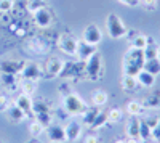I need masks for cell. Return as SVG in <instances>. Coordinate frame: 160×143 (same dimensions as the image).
Listing matches in <instances>:
<instances>
[{"label":"cell","instance_id":"obj_13","mask_svg":"<svg viewBox=\"0 0 160 143\" xmlns=\"http://www.w3.org/2000/svg\"><path fill=\"white\" fill-rule=\"evenodd\" d=\"M139 124H141V118H139V116H130L127 124H125V134H127V137L139 138Z\"/></svg>","mask_w":160,"mask_h":143},{"label":"cell","instance_id":"obj_10","mask_svg":"<svg viewBox=\"0 0 160 143\" xmlns=\"http://www.w3.org/2000/svg\"><path fill=\"white\" fill-rule=\"evenodd\" d=\"M64 61L58 56H51L47 63H45V74L47 76H51V77H58L62 74V69H64Z\"/></svg>","mask_w":160,"mask_h":143},{"label":"cell","instance_id":"obj_44","mask_svg":"<svg viewBox=\"0 0 160 143\" xmlns=\"http://www.w3.org/2000/svg\"><path fill=\"white\" fill-rule=\"evenodd\" d=\"M149 143H158V141H154V140H152V141H149Z\"/></svg>","mask_w":160,"mask_h":143},{"label":"cell","instance_id":"obj_45","mask_svg":"<svg viewBox=\"0 0 160 143\" xmlns=\"http://www.w3.org/2000/svg\"><path fill=\"white\" fill-rule=\"evenodd\" d=\"M50 143H55V141H50Z\"/></svg>","mask_w":160,"mask_h":143},{"label":"cell","instance_id":"obj_43","mask_svg":"<svg viewBox=\"0 0 160 143\" xmlns=\"http://www.w3.org/2000/svg\"><path fill=\"white\" fill-rule=\"evenodd\" d=\"M28 143H38V141H35V140H31V141H28Z\"/></svg>","mask_w":160,"mask_h":143},{"label":"cell","instance_id":"obj_37","mask_svg":"<svg viewBox=\"0 0 160 143\" xmlns=\"http://www.w3.org/2000/svg\"><path fill=\"white\" fill-rule=\"evenodd\" d=\"M151 140H154V141H158V143H160V118L157 119V124L152 127V135H151Z\"/></svg>","mask_w":160,"mask_h":143},{"label":"cell","instance_id":"obj_26","mask_svg":"<svg viewBox=\"0 0 160 143\" xmlns=\"http://www.w3.org/2000/svg\"><path fill=\"white\" fill-rule=\"evenodd\" d=\"M142 69H146L148 72H151L154 76H158L160 74V58L157 56V58H152V60H146Z\"/></svg>","mask_w":160,"mask_h":143},{"label":"cell","instance_id":"obj_3","mask_svg":"<svg viewBox=\"0 0 160 143\" xmlns=\"http://www.w3.org/2000/svg\"><path fill=\"white\" fill-rule=\"evenodd\" d=\"M61 103H62L64 113L68 114V116H71V118H72V116H82L83 111L88 108L87 103L83 101V98L78 97L77 93H72V92L66 93V95L62 97Z\"/></svg>","mask_w":160,"mask_h":143},{"label":"cell","instance_id":"obj_14","mask_svg":"<svg viewBox=\"0 0 160 143\" xmlns=\"http://www.w3.org/2000/svg\"><path fill=\"white\" fill-rule=\"evenodd\" d=\"M24 68V63L19 60H5L0 63V71L2 72H10V74H21Z\"/></svg>","mask_w":160,"mask_h":143},{"label":"cell","instance_id":"obj_28","mask_svg":"<svg viewBox=\"0 0 160 143\" xmlns=\"http://www.w3.org/2000/svg\"><path fill=\"white\" fill-rule=\"evenodd\" d=\"M122 118H123V111L120 109V108H111L108 111V122H111V124L120 122V121H122Z\"/></svg>","mask_w":160,"mask_h":143},{"label":"cell","instance_id":"obj_19","mask_svg":"<svg viewBox=\"0 0 160 143\" xmlns=\"http://www.w3.org/2000/svg\"><path fill=\"white\" fill-rule=\"evenodd\" d=\"M120 87H122V90L127 92V93L136 92L138 87H139V84L136 81V76H127V74H123L122 81H120Z\"/></svg>","mask_w":160,"mask_h":143},{"label":"cell","instance_id":"obj_6","mask_svg":"<svg viewBox=\"0 0 160 143\" xmlns=\"http://www.w3.org/2000/svg\"><path fill=\"white\" fill-rule=\"evenodd\" d=\"M82 40H85L87 44L96 47V45L102 40V31L99 29V26L95 24V23H91V24L85 26L83 34H82Z\"/></svg>","mask_w":160,"mask_h":143},{"label":"cell","instance_id":"obj_16","mask_svg":"<svg viewBox=\"0 0 160 143\" xmlns=\"http://www.w3.org/2000/svg\"><path fill=\"white\" fill-rule=\"evenodd\" d=\"M47 135H48L50 141H55V143H62V141H66L64 127L56 125V124H51V125L47 127Z\"/></svg>","mask_w":160,"mask_h":143},{"label":"cell","instance_id":"obj_24","mask_svg":"<svg viewBox=\"0 0 160 143\" xmlns=\"http://www.w3.org/2000/svg\"><path fill=\"white\" fill-rule=\"evenodd\" d=\"M125 109H127V113L130 116H139L144 111V106H142V103L139 100H130L127 103V108Z\"/></svg>","mask_w":160,"mask_h":143},{"label":"cell","instance_id":"obj_11","mask_svg":"<svg viewBox=\"0 0 160 143\" xmlns=\"http://www.w3.org/2000/svg\"><path fill=\"white\" fill-rule=\"evenodd\" d=\"M141 103H142L144 109H160V90L158 88L151 90V92L141 100Z\"/></svg>","mask_w":160,"mask_h":143},{"label":"cell","instance_id":"obj_42","mask_svg":"<svg viewBox=\"0 0 160 143\" xmlns=\"http://www.w3.org/2000/svg\"><path fill=\"white\" fill-rule=\"evenodd\" d=\"M114 143H127V138H118V140H115Z\"/></svg>","mask_w":160,"mask_h":143},{"label":"cell","instance_id":"obj_27","mask_svg":"<svg viewBox=\"0 0 160 143\" xmlns=\"http://www.w3.org/2000/svg\"><path fill=\"white\" fill-rule=\"evenodd\" d=\"M151 135H152V127L144 119H141V124H139V140L141 141H149Z\"/></svg>","mask_w":160,"mask_h":143},{"label":"cell","instance_id":"obj_31","mask_svg":"<svg viewBox=\"0 0 160 143\" xmlns=\"http://www.w3.org/2000/svg\"><path fill=\"white\" fill-rule=\"evenodd\" d=\"M45 132V127L42 125V124H40L38 121H32L31 122V125H29V134H31V137H34V138H37V137H40V135H42Z\"/></svg>","mask_w":160,"mask_h":143},{"label":"cell","instance_id":"obj_9","mask_svg":"<svg viewBox=\"0 0 160 143\" xmlns=\"http://www.w3.org/2000/svg\"><path fill=\"white\" fill-rule=\"evenodd\" d=\"M82 135V124L75 119H69L68 124L64 127V137H66V141H75L78 140V137Z\"/></svg>","mask_w":160,"mask_h":143},{"label":"cell","instance_id":"obj_40","mask_svg":"<svg viewBox=\"0 0 160 143\" xmlns=\"http://www.w3.org/2000/svg\"><path fill=\"white\" fill-rule=\"evenodd\" d=\"M83 143H98V138H96V135H87Z\"/></svg>","mask_w":160,"mask_h":143},{"label":"cell","instance_id":"obj_38","mask_svg":"<svg viewBox=\"0 0 160 143\" xmlns=\"http://www.w3.org/2000/svg\"><path fill=\"white\" fill-rule=\"evenodd\" d=\"M10 101H8V97L5 95H0V113H7V109L10 108Z\"/></svg>","mask_w":160,"mask_h":143},{"label":"cell","instance_id":"obj_8","mask_svg":"<svg viewBox=\"0 0 160 143\" xmlns=\"http://www.w3.org/2000/svg\"><path fill=\"white\" fill-rule=\"evenodd\" d=\"M43 76V69L40 64L37 63H24V68L21 71V77L22 79H31V81H38Z\"/></svg>","mask_w":160,"mask_h":143},{"label":"cell","instance_id":"obj_22","mask_svg":"<svg viewBox=\"0 0 160 143\" xmlns=\"http://www.w3.org/2000/svg\"><path fill=\"white\" fill-rule=\"evenodd\" d=\"M19 88H21V93L28 95V97H32L35 93V90H37V82L31 81V79H21Z\"/></svg>","mask_w":160,"mask_h":143},{"label":"cell","instance_id":"obj_17","mask_svg":"<svg viewBox=\"0 0 160 143\" xmlns=\"http://www.w3.org/2000/svg\"><path fill=\"white\" fill-rule=\"evenodd\" d=\"M136 81L139 84V87H144V88H152L155 85V76L148 72L146 69H141L138 74H136Z\"/></svg>","mask_w":160,"mask_h":143},{"label":"cell","instance_id":"obj_29","mask_svg":"<svg viewBox=\"0 0 160 143\" xmlns=\"http://www.w3.org/2000/svg\"><path fill=\"white\" fill-rule=\"evenodd\" d=\"M98 113H99V109H96V106H95V108H87V109L83 111V124L90 127V125L93 124V121L96 119Z\"/></svg>","mask_w":160,"mask_h":143},{"label":"cell","instance_id":"obj_41","mask_svg":"<svg viewBox=\"0 0 160 143\" xmlns=\"http://www.w3.org/2000/svg\"><path fill=\"white\" fill-rule=\"evenodd\" d=\"M127 143H141V140H139V138H131V137H128V138H127Z\"/></svg>","mask_w":160,"mask_h":143},{"label":"cell","instance_id":"obj_18","mask_svg":"<svg viewBox=\"0 0 160 143\" xmlns=\"http://www.w3.org/2000/svg\"><path fill=\"white\" fill-rule=\"evenodd\" d=\"M0 81H2V85H3L7 90H13L16 85H19V82H21V74L2 72V76H0Z\"/></svg>","mask_w":160,"mask_h":143},{"label":"cell","instance_id":"obj_34","mask_svg":"<svg viewBox=\"0 0 160 143\" xmlns=\"http://www.w3.org/2000/svg\"><path fill=\"white\" fill-rule=\"evenodd\" d=\"M139 5L146 11H155L158 7V0H139Z\"/></svg>","mask_w":160,"mask_h":143},{"label":"cell","instance_id":"obj_36","mask_svg":"<svg viewBox=\"0 0 160 143\" xmlns=\"http://www.w3.org/2000/svg\"><path fill=\"white\" fill-rule=\"evenodd\" d=\"M43 7H45L43 0H29V3H28V10L31 13H34V11H37L40 8H43Z\"/></svg>","mask_w":160,"mask_h":143},{"label":"cell","instance_id":"obj_30","mask_svg":"<svg viewBox=\"0 0 160 143\" xmlns=\"http://www.w3.org/2000/svg\"><path fill=\"white\" fill-rule=\"evenodd\" d=\"M106 124H108V113L99 111V113H98V116H96V119L93 121V124L90 125V129H93V130H98V129L104 127Z\"/></svg>","mask_w":160,"mask_h":143},{"label":"cell","instance_id":"obj_32","mask_svg":"<svg viewBox=\"0 0 160 143\" xmlns=\"http://www.w3.org/2000/svg\"><path fill=\"white\" fill-rule=\"evenodd\" d=\"M34 116H35V121H38L45 129L53 124V116H51V113H38V114H34Z\"/></svg>","mask_w":160,"mask_h":143},{"label":"cell","instance_id":"obj_1","mask_svg":"<svg viewBox=\"0 0 160 143\" xmlns=\"http://www.w3.org/2000/svg\"><path fill=\"white\" fill-rule=\"evenodd\" d=\"M144 63H146L144 51L130 47L127 50V53L123 55V60H122L123 74H127V76H136L144 68Z\"/></svg>","mask_w":160,"mask_h":143},{"label":"cell","instance_id":"obj_15","mask_svg":"<svg viewBox=\"0 0 160 143\" xmlns=\"http://www.w3.org/2000/svg\"><path fill=\"white\" fill-rule=\"evenodd\" d=\"M95 51H96V47H95V45H90V44H87L85 40H78L75 56H77L80 61H87L93 53H95Z\"/></svg>","mask_w":160,"mask_h":143},{"label":"cell","instance_id":"obj_33","mask_svg":"<svg viewBox=\"0 0 160 143\" xmlns=\"http://www.w3.org/2000/svg\"><path fill=\"white\" fill-rule=\"evenodd\" d=\"M38 113H51V108L43 101H34L32 105V114H38Z\"/></svg>","mask_w":160,"mask_h":143},{"label":"cell","instance_id":"obj_4","mask_svg":"<svg viewBox=\"0 0 160 143\" xmlns=\"http://www.w3.org/2000/svg\"><path fill=\"white\" fill-rule=\"evenodd\" d=\"M106 31H108V35L111 39H123L127 37V32H128V28L125 26L123 19L120 18L117 13H109L106 16Z\"/></svg>","mask_w":160,"mask_h":143},{"label":"cell","instance_id":"obj_5","mask_svg":"<svg viewBox=\"0 0 160 143\" xmlns=\"http://www.w3.org/2000/svg\"><path fill=\"white\" fill-rule=\"evenodd\" d=\"M77 45H78V39H75L72 34H61L58 39V48L62 53L69 55V56H75L77 53Z\"/></svg>","mask_w":160,"mask_h":143},{"label":"cell","instance_id":"obj_12","mask_svg":"<svg viewBox=\"0 0 160 143\" xmlns=\"http://www.w3.org/2000/svg\"><path fill=\"white\" fill-rule=\"evenodd\" d=\"M127 37L130 40V47L133 48H138V50H144L146 45H148V35H144L138 31H128L127 32Z\"/></svg>","mask_w":160,"mask_h":143},{"label":"cell","instance_id":"obj_39","mask_svg":"<svg viewBox=\"0 0 160 143\" xmlns=\"http://www.w3.org/2000/svg\"><path fill=\"white\" fill-rule=\"evenodd\" d=\"M122 5H127V7H138L139 5V0H117Z\"/></svg>","mask_w":160,"mask_h":143},{"label":"cell","instance_id":"obj_7","mask_svg":"<svg viewBox=\"0 0 160 143\" xmlns=\"http://www.w3.org/2000/svg\"><path fill=\"white\" fill-rule=\"evenodd\" d=\"M32 18H34V23L38 26L40 29H47L51 26V21H53V15H51V11L43 7V8H40L37 11L32 13Z\"/></svg>","mask_w":160,"mask_h":143},{"label":"cell","instance_id":"obj_21","mask_svg":"<svg viewBox=\"0 0 160 143\" xmlns=\"http://www.w3.org/2000/svg\"><path fill=\"white\" fill-rule=\"evenodd\" d=\"M142 51H144V58H146V60H152V58H157V56H158L160 47H158V44L154 40L152 37H149V39H148V45H146V48H144Z\"/></svg>","mask_w":160,"mask_h":143},{"label":"cell","instance_id":"obj_35","mask_svg":"<svg viewBox=\"0 0 160 143\" xmlns=\"http://www.w3.org/2000/svg\"><path fill=\"white\" fill-rule=\"evenodd\" d=\"M15 8V2L13 0H0V13H10Z\"/></svg>","mask_w":160,"mask_h":143},{"label":"cell","instance_id":"obj_2","mask_svg":"<svg viewBox=\"0 0 160 143\" xmlns=\"http://www.w3.org/2000/svg\"><path fill=\"white\" fill-rule=\"evenodd\" d=\"M85 77L90 81H99L104 76V60L102 55L96 50L87 61H85Z\"/></svg>","mask_w":160,"mask_h":143},{"label":"cell","instance_id":"obj_20","mask_svg":"<svg viewBox=\"0 0 160 143\" xmlns=\"http://www.w3.org/2000/svg\"><path fill=\"white\" fill-rule=\"evenodd\" d=\"M15 105H16L19 109H22L26 114H29V113H32L34 101H32V97H28V95H24V93H19V95L16 97Z\"/></svg>","mask_w":160,"mask_h":143},{"label":"cell","instance_id":"obj_25","mask_svg":"<svg viewBox=\"0 0 160 143\" xmlns=\"http://www.w3.org/2000/svg\"><path fill=\"white\" fill-rule=\"evenodd\" d=\"M108 100H109V95H108V92H104V90H96V92L93 93V97H91V101H93V105H95L96 108L106 106Z\"/></svg>","mask_w":160,"mask_h":143},{"label":"cell","instance_id":"obj_23","mask_svg":"<svg viewBox=\"0 0 160 143\" xmlns=\"http://www.w3.org/2000/svg\"><path fill=\"white\" fill-rule=\"evenodd\" d=\"M7 114H8V119H10L11 122H21V121H24V118H26V113H24L22 109H19L16 105H11V106L7 109Z\"/></svg>","mask_w":160,"mask_h":143}]
</instances>
